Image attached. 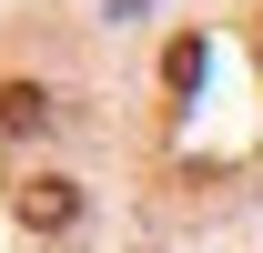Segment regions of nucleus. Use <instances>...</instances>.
Here are the masks:
<instances>
[{
  "instance_id": "f257e3e1",
  "label": "nucleus",
  "mask_w": 263,
  "mask_h": 253,
  "mask_svg": "<svg viewBox=\"0 0 263 253\" xmlns=\"http://www.w3.org/2000/svg\"><path fill=\"white\" fill-rule=\"evenodd\" d=\"M10 213L31 223V233H61V223H81V183L71 172H21L10 183Z\"/></svg>"
},
{
  "instance_id": "f03ea898",
  "label": "nucleus",
  "mask_w": 263,
  "mask_h": 253,
  "mask_svg": "<svg viewBox=\"0 0 263 253\" xmlns=\"http://www.w3.org/2000/svg\"><path fill=\"white\" fill-rule=\"evenodd\" d=\"M0 122H10V132H41V122H51V101H41V92H0Z\"/></svg>"
}]
</instances>
